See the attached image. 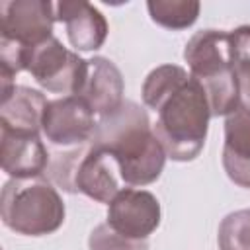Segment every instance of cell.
Instances as JSON below:
<instances>
[{
	"mask_svg": "<svg viewBox=\"0 0 250 250\" xmlns=\"http://www.w3.org/2000/svg\"><path fill=\"white\" fill-rule=\"evenodd\" d=\"M86 150H88V145L53 152L49 158V166L45 170L47 180L68 193H76V172Z\"/></svg>",
	"mask_w": 250,
	"mask_h": 250,
	"instance_id": "2e32d148",
	"label": "cell"
},
{
	"mask_svg": "<svg viewBox=\"0 0 250 250\" xmlns=\"http://www.w3.org/2000/svg\"><path fill=\"white\" fill-rule=\"evenodd\" d=\"M2 221L18 234H51L64 223V203L57 188L41 176L29 180L12 178L2 188Z\"/></svg>",
	"mask_w": 250,
	"mask_h": 250,
	"instance_id": "277c9868",
	"label": "cell"
},
{
	"mask_svg": "<svg viewBox=\"0 0 250 250\" xmlns=\"http://www.w3.org/2000/svg\"><path fill=\"white\" fill-rule=\"evenodd\" d=\"M90 250H148L146 240H135L119 234L107 223L98 225L88 238Z\"/></svg>",
	"mask_w": 250,
	"mask_h": 250,
	"instance_id": "d6986e66",
	"label": "cell"
},
{
	"mask_svg": "<svg viewBox=\"0 0 250 250\" xmlns=\"http://www.w3.org/2000/svg\"><path fill=\"white\" fill-rule=\"evenodd\" d=\"M115 160L102 148L88 145V150L76 172V193H84L94 201L109 203L123 188Z\"/></svg>",
	"mask_w": 250,
	"mask_h": 250,
	"instance_id": "4fadbf2b",
	"label": "cell"
},
{
	"mask_svg": "<svg viewBox=\"0 0 250 250\" xmlns=\"http://www.w3.org/2000/svg\"><path fill=\"white\" fill-rule=\"evenodd\" d=\"M184 59L189 74L203 86L211 117L229 115L240 104V84L230 61V33L201 29L186 43Z\"/></svg>",
	"mask_w": 250,
	"mask_h": 250,
	"instance_id": "3957f363",
	"label": "cell"
},
{
	"mask_svg": "<svg viewBox=\"0 0 250 250\" xmlns=\"http://www.w3.org/2000/svg\"><path fill=\"white\" fill-rule=\"evenodd\" d=\"M47 104L49 100L39 90L16 86L10 96L0 100V127L16 133L39 135Z\"/></svg>",
	"mask_w": 250,
	"mask_h": 250,
	"instance_id": "5bb4252c",
	"label": "cell"
},
{
	"mask_svg": "<svg viewBox=\"0 0 250 250\" xmlns=\"http://www.w3.org/2000/svg\"><path fill=\"white\" fill-rule=\"evenodd\" d=\"M143 102L156 111L152 131L168 158L188 162L199 156L209 127V102L203 86L184 66L162 64L148 72Z\"/></svg>",
	"mask_w": 250,
	"mask_h": 250,
	"instance_id": "6da1fadb",
	"label": "cell"
},
{
	"mask_svg": "<svg viewBox=\"0 0 250 250\" xmlns=\"http://www.w3.org/2000/svg\"><path fill=\"white\" fill-rule=\"evenodd\" d=\"M55 4L47 0H6L0 4V39L29 49L53 37Z\"/></svg>",
	"mask_w": 250,
	"mask_h": 250,
	"instance_id": "52a82bcc",
	"label": "cell"
},
{
	"mask_svg": "<svg viewBox=\"0 0 250 250\" xmlns=\"http://www.w3.org/2000/svg\"><path fill=\"white\" fill-rule=\"evenodd\" d=\"M123 76L115 62L105 57H94L86 62V76L76 96H80L96 115L104 117L123 104Z\"/></svg>",
	"mask_w": 250,
	"mask_h": 250,
	"instance_id": "30bf717a",
	"label": "cell"
},
{
	"mask_svg": "<svg viewBox=\"0 0 250 250\" xmlns=\"http://www.w3.org/2000/svg\"><path fill=\"white\" fill-rule=\"evenodd\" d=\"M150 20L166 29H186L195 23L201 4L195 0H148Z\"/></svg>",
	"mask_w": 250,
	"mask_h": 250,
	"instance_id": "9a60e30c",
	"label": "cell"
},
{
	"mask_svg": "<svg viewBox=\"0 0 250 250\" xmlns=\"http://www.w3.org/2000/svg\"><path fill=\"white\" fill-rule=\"evenodd\" d=\"M107 225L123 236L146 240L160 225V203L146 189L123 188L107 203Z\"/></svg>",
	"mask_w": 250,
	"mask_h": 250,
	"instance_id": "ba28073f",
	"label": "cell"
},
{
	"mask_svg": "<svg viewBox=\"0 0 250 250\" xmlns=\"http://www.w3.org/2000/svg\"><path fill=\"white\" fill-rule=\"evenodd\" d=\"M92 107L80 96H62L51 100L43 113L41 131L45 139L59 148L90 145L96 123Z\"/></svg>",
	"mask_w": 250,
	"mask_h": 250,
	"instance_id": "8992f818",
	"label": "cell"
},
{
	"mask_svg": "<svg viewBox=\"0 0 250 250\" xmlns=\"http://www.w3.org/2000/svg\"><path fill=\"white\" fill-rule=\"evenodd\" d=\"M57 21H62L70 45L76 51H96L107 37V21L104 14L90 2H57Z\"/></svg>",
	"mask_w": 250,
	"mask_h": 250,
	"instance_id": "7c38bea8",
	"label": "cell"
},
{
	"mask_svg": "<svg viewBox=\"0 0 250 250\" xmlns=\"http://www.w3.org/2000/svg\"><path fill=\"white\" fill-rule=\"evenodd\" d=\"M221 250H250V211L229 213L219 225Z\"/></svg>",
	"mask_w": 250,
	"mask_h": 250,
	"instance_id": "e0dca14e",
	"label": "cell"
},
{
	"mask_svg": "<svg viewBox=\"0 0 250 250\" xmlns=\"http://www.w3.org/2000/svg\"><path fill=\"white\" fill-rule=\"evenodd\" d=\"M90 145L115 160L125 186L152 184L166 162V152L152 131L146 109L131 100H123L115 111L100 117Z\"/></svg>",
	"mask_w": 250,
	"mask_h": 250,
	"instance_id": "7a4b0ae2",
	"label": "cell"
},
{
	"mask_svg": "<svg viewBox=\"0 0 250 250\" xmlns=\"http://www.w3.org/2000/svg\"><path fill=\"white\" fill-rule=\"evenodd\" d=\"M223 168L230 182L250 188V104L246 102L225 119Z\"/></svg>",
	"mask_w": 250,
	"mask_h": 250,
	"instance_id": "8fae6325",
	"label": "cell"
},
{
	"mask_svg": "<svg viewBox=\"0 0 250 250\" xmlns=\"http://www.w3.org/2000/svg\"><path fill=\"white\" fill-rule=\"evenodd\" d=\"M2 170L16 180L39 178L49 166L51 154L37 133H16L0 127Z\"/></svg>",
	"mask_w": 250,
	"mask_h": 250,
	"instance_id": "9c48e42d",
	"label": "cell"
},
{
	"mask_svg": "<svg viewBox=\"0 0 250 250\" xmlns=\"http://www.w3.org/2000/svg\"><path fill=\"white\" fill-rule=\"evenodd\" d=\"M86 62L76 51L66 49L55 35L23 49V70L53 94L76 96L86 76Z\"/></svg>",
	"mask_w": 250,
	"mask_h": 250,
	"instance_id": "5b68a950",
	"label": "cell"
},
{
	"mask_svg": "<svg viewBox=\"0 0 250 250\" xmlns=\"http://www.w3.org/2000/svg\"><path fill=\"white\" fill-rule=\"evenodd\" d=\"M230 61L240 92L250 102V25H240L230 31Z\"/></svg>",
	"mask_w": 250,
	"mask_h": 250,
	"instance_id": "ac0fdd59",
	"label": "cell"
}]
</instances>
